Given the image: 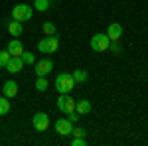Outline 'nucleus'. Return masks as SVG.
Segmentation results:
<instances>
[{
    "instance_id": "nucleus-3",
    "label": "nucleus",
    "mask_w": 148,
    "mask_h": 146,
    "mask_svg": "<svg viewBox=\"0 0 148 146\" xmlns=\"http://www.w3.org/2000/svg\"><path fill=\"white\" fill-rule=\"evenodd\" d=\"M75 99L73 97H69V93H59V99H57V109L63 112V114H67V112L75 111Z\"/></svg>"
},
{
    "instance_id": "nucleus-23",
    "label": "nucleus",
    "mask_w": 148,
    "mask_h": 146,
    "mask_svg": "<svg viewBox=\"0 0 148 146\" xmlns=\"http://www.w3.org/2000/svg\"><path fill=\"white\" fill-rule=\"evenodd\" d=\"M87 142H85V138L83 136H75L73 140H71V146H85Z\"/></svg>"
},
{
    "instance_id": "nucleus-9",
    "label": "nucleus",
    "mask_w": 148,
    "mask_h": 146,
    "mask_svg": "<svg viewBox=\"0 0 148 146\" xmlns=\"http://www.w3.org/2000/svg\"><path fill=\"white\" fill-rule=\"evenodd\" d=\"M6 49L10 51L12 57H22V53H24V44L18 40V38H14L10 44H8V47H6Z\"/></svg>"
},
{
    "instance_id": "nucleus-11",
    "label": "nucleus",
    "mask_w": 148,
    "mask_h": 146,
    "mask_svg": "<svg viewBox=\"0 0 148 146\" xmlns=\"http://www.w3.org/2000/svg\"><path fill=\"white\" fill-rule=\"evenodd\" d=\"M107 36H109L111 42H119V38L123 36V26L119 22H113L109 26V30H107Z\"/></svg>"
},
{
    "instance_id": "nucleus-20",
    "label": "nucleus",
    "mask_w": 148,
    "mask_h": 146,
    "mask_svg": "<svg viewBox=\"0 0 148 146\" xmlns=\"http://www.w3.org/2000/svg\"><path fill=\"white\" fill-rule=\"evenodd\" d=\"M36 89L38 91H47V79L46 77H38L36 79Z\"/></svg>"
},
{
    "instance_id": "nucleus-4",
    "label": "nucleus",
    "mask_w": 148,
    "mask_h": 146,
    "mask_svg": "<svg viewBox=\"0 0 148 146\" xmlns=\"http://www.w3.org/2000/svg\"><path fill=\"white\" fill-rule=\"evenodd\" d=\"M12 18L18 20V22H28L32 18V6L28 4H18L12 8Z\"/></svg>"
},
{
    "instance_id": "nucleus-6",
    "label": "nucleus",
    "mask_w": 148,
    "mask_h": 146,
    "mask_svg": "<svg viewBox=\"0 0 148 146\" xmlns=\"http://www.w3.org/2000/svg\"><path fill=\"white\" fill-rule=\"evenodd\" d=\"M32 126H34L36 130H47L49 128V117H47L46 112H36L34 117H32Z\"/></svg>"
},
{
    "instance_id": "nucleus-13",
    "label": "nucleus",
    "mask_w": 148,
    "mask_h": 146,
    "mask_svg": "<svg viewBox=\"0 0 148 146\" xmlns=\"http://www.w3.org/2000/svg\"><path fill=\"white\" fill-rule=\"evenodd\" d=\"M8 32H10L12 38H18V36H22V32H24L22 22H18V20H12V22H8Z\"/></svg>"
},
{
    "instance_id": "nucleus-16",
    "label": "nucleus",
    "mask_w": 148,
    "mask_h": 146,
    "mask_svg": "<svg viewBox=\"0 0 148 146\" xmlns=\"http://www.w3.org/2000/svg\"><path fill=\"white\" fill-rule=\"evenodd\" d=\"M10 112V101H8V97H0V117L2 114H8Z\"/></svg>"
},
{
    "instance_id": "nucleus-7",
    "label": "nucleus",
    "mask_w": 148,
    "mask_h": 146,
    "mask_svg": "<svg viewBox=\"0 0 148 146\" xmlns=\"http://www.w3.org/2000/svg\"><path fill=\"white\" fill-rule=\"evenodd\" d=\"M51 69H53V61L51 59H42V61L36 63V75L38 77H47L51 73Z\"/></svg>"
},
{
    "instance_id": "nucleus-24",
    "label": "nucleus",
    "mask_w": 148,
    "mask_h": 146,
    "mask_svg": "<svg viewBox=\"0 0 148 146\" xmlns=\"http://www.w3.org/2000/svg\"><path fill=\"white\" fill-rule=\"evenodd\" d=\"M71 134H73V136H85V130H83L81 126H77V128L71 130Z\"/></svg>"
},
{
    "instance_id": "nucleus-18",
    "label": "nucleus",
    "mask_w": 148,
    "mask_h": 146,
    "mask_svg": "<svg viewBox=\"0 0 148 146\" xmlns=\"http://www.w3.org/2000/svg\"><path fill=\"white\" fill-rule=\"evenodd\" d=\"M49 6H51V0H36L34 2V8L38 12H46Z\"/></svg>"
},
{
    "instance_id": "nucleus-19",
    "label": "nucleus",
    "mask_w": 148,
    "mask_h": 146,
    "mask_svg": "<svg viewBox=\"0 0 148 146\" xmlns=\"http://www.w3.org/2000/svg\"><path fill=\"white\" fill-rule=\"evenodd\" d=\"M22 61H24V65H32V63H36V56L32 53V51H26V49H24Z\"/></svg>"
},
{
    "instance_id": "nucleus-10",
    "label": "nucleus",
    "mask_w": 148,
    "mask_h": 146,
    "mask_svg": "<svg viewBox=\"0 0 148 146\" xmlns=\"http://www.w3.org/2000/svg\"><path fill=\"white\" fill-rule=\"evenodd\" d=\"M2 95L4 97H8V99H12V97H16L18 95V83L16 81H6L4 85H2Z\"/></svg>"
},
{
    "instance_id": "nucleus-22",
    "label": "nucleus",
    "mask_w": 148,
    "mask_h": 146,
    "mask_svg": "<svg viewBox=\"0 0 148 146\" xmlns=\"http://www.w3.org/2000/svg\"><path fill=\"white\" fill-rule=\"evenodd\" d=\"M109 49H111V53H113V56H119V53L123 51V47L119 45V42H111V45H109Z\"/></svg>"
},
{
    "instance_id": "nucleus-21",
    "label": "nucleus",
    "mask_w": 148,
    "mask_h": 146,
    "mask_svg": "<svg viewBox=\"0 0 148 146\" xmlns=\"http://www.w3.org/2000/svg\"><path fill=\"white\" fill-rule=\"evenodd\" d=\"M10 51L6 49V51H0V67H6V63L10 61Z\"/></svg>"
},
{
    "instance_id": "nucleus-8",
    "label": "nucleus",
    "mask_w": 148,
    "mask_h": 146,
    "mask_svg": "<svg viewBox=\"0 0 148 146\" xmlns=\"http://www.w3.org/2000/svg\"><path fill=\"white\" fill-rule=\"evenodd\" d=\"M56 132L61 136H67L71 134V130H73V123L69 121V119H59V121H56Z\"/></svg>"
},
{
    "instance_id": "nucleus-5",
    "label": "nucleus",
    "mask_w": 148,
    "mask_h": 146,
    "mask_svg": "<svg viewBox=\"0 0 148 146\" xmlns=\"http://www.w3.org/2000/svg\"><path fill=\"white\" fill-rule=\"evenodd\" d=\"M111 45V40L107 34H95L91 38V49L93 51H107Z\"/></svg>"
},
{
    "instance_id": "nucleus-2",
    "label": "nucleus",
    "mask_w": 148,
    "mask_h": 146,
    "mask_svg": "<svg viewBox=\"0 0 148 146\" xmlns=\"http://www.w3.org/2000/svg\"><path fill=\"white\" fill-rule=\"evenodd\" d=\"M57 47H59V38L57 36H46L44 40L38 42V49L42 53H53V51H57Z\"/></svg>"
},
{
    "instance_id": "nucleus-17",
    "label": "nucleus",
    "mask_w": 148,
    "mask_h": 146,
    "mask_svg": "<svg viewBox=\"0 0 148 146\" xmlns=\"http://www.w3.org/2000/svg\"><path fill=\"white\" fill-rule=\"evenodd\" d=\"M42 32H44L46 36H56L57 28H56V24H53V22H44V26H42Z\"/></svg>"
},
{
    "instance_id": "nucleus-1",
    "label": "nucleus",
    "mask_w": 148,
    "mask_h": 146,
    "mask_svg": "<svg viewBox=\"0 0 148 146\" xmlns=\"http://www.w3.org/2000/svg\"><path fill=\"white\" fill-rule=\"evenodd\" d=\"M53 85H56L57 93H71L77 83L73 81V75H71V73H59L56 77V83H53Z\"/></svg>"
},
{
    "instance_id": "nucleus-15",
    "label": "nucleus",
    "mask_w": 148,
    "mask_h": 146,
    "mask_svg": "<svg viewBox=\"0 0 148 146\" xmlns=\"http://www.w3.org/2000/svg\"><path fill=\"white\" fill-rule=\"evenodd\" d=\"M71 75H73V81L75 83H83V81H87V77H89V73L85 69H75Z\"/></svg>"
},
{
    "instance_id": "nucleus-14",
    "label": "nucleus",
    "mask_w": 148,
    "mask_h": 146,
    "mask_svg": "<svg viewBox=\"0 0 148 146\" xmlns=\"http://www.w3.org/2000/svg\"><path fill=\"white\" fill-rule=\"evenodd\" d=\"M75 111L79 112V117H83V114H89V112H91V103L85 101V99H81V101L75 103Z\"/></svg>"
},
{
    "instance_id": "nucleus-12",
    "label": "nucleus",
    "mask_w": 148,
    "mask_h": 146,
    "mask_svg": "<svg viewBox=\"0 0 148 146\" xmlns=\"http://www.w3.org/2000/svg\"><path fill=\"white\" fill-rule=\"evenodd\" d=\"M24 67V61L22 57H10V61L6 63V69L10 71V73H20Z\"/></svg>"
}]
</instances>
